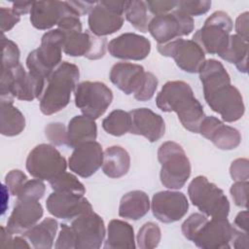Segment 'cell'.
Here are the masks:
<instances>
[{"mask_svg": "<svg viewBox=\"0 0 249 249\" xmlns=\"http://www.w3.org/2000/svg\"><path fill=\"white\" fill-rule=\"evenodd\" d=\"M161 238V231L160 227L153 223H145L138 231L136 241L137 246L141 249H153L158 247Z\"/></svg>", "mask_w": 249, "mask_h": 249, "instance_id": "cell-36", "label": "cell"}, {"mask_svg": "<svg viewBox=\"0 0 249 249\" xmlns=\"http://www.w3.org/2000/svg\"><path fill=\"white\" fill-rule=\"evenodd\" d=\"M45 136L53 146L67 144V129L62 123H51L45 127Z\"/></svg>", "mask_w": 249, "mask_h": 249, "instance_id": "cell-41", "label": "cell"}, {"mask_svg": "<svg viewBox=\"0 0 249 249\" xmlns=\"http://www.w3.org/2000/svg\"><path fill=\"white\" fill-rule=\"evenodd\" d=\"M97 137V126L94 120L82 116L73 117L67 127V146L76 148L86 142L94 141Z\"/></svg>", "mask_w": 249, "mask_h": 249, "instance_id": "cell-26", "label": "cell"}, {"mask_svg": "<svg viewBox=\"0 0 249 249\" xmlns=\"http://www.w3.org/2000/svg\"><path fill=\"white\" fill-rule=\"evenodd\" d=\"M159 80L158 78L151 72H146L143 75V78L138 86L137 89L133 93L134 98L138 101H148L150 100L158 88Z\"/></svg>", "mask_w": 249, "mask_h": 249, "instance_id": "cell-39", "label": "cell"}, {"mask_svg": "<svg viewBox=\"0 0 249 249\" xmlns=\"http://www.w3.org/2000/svg\"><path fill=\"white\" fill-rule=\"evenodd\" d=\"M70 14L77 13L68 1H35L30 11V22L36 29L47 30Z\"/></svg>", "mask_w": 249, "mask_h": 249, "instance_id": "cell-21", "label": "cell"}, {"mask_svg": "<svg viewBox=\"0 0 249 249\" xmlns=\"http://www.w3.org/2000/svg\"><path fill=\"white\" fill-rule=\"evenodd\" d=\"M248 12L240 14L235 20L236 35L248 41Z\"/></svg>", "mask_w": 249, "mask_h": 249, "instance_id": "cell-50", "label": "cell"}, {"mask_svg": "<svg viewBox=\"0 0 249 249\" xmlns=\"http://www.w3.org/2000/svg\"><path fill=\"white\" fill-rule=\"evenodd\" d=\"M235 229L243 231H248V211H240L234 218L232 225Z\"/></svg>", "mask_w": 249, "mask_h": 249, "instance_id": "cell-52", "label": "cell"}, {"mask_svg": "<svg viewBox=\"0 0 249 249\" xmlns=\"http://www.w3.org/2000/svg\"><path fill=\"white\" fill-rule=\"evenodd\" d=\"M68 3L79 17L89 14L95 4V2L91 1H68Z\"/></svg>", "mask_w": 249, "mask_h": 249, "instance_id": "cell-51", "label": "cell"}, {"mask_svg": "<svg viewBox=\"0 0 249 249\" xmlns=\"http://www.w3.org/2000/svg\"><path fill=\"white\" fill-rule=\"evenodd\" d=\"M232 26V20L226 12H214L206 18L203 26L196 31L193 41L201 48L204 53L220 56L229 45Z\"/></svg>", "mask_w": 249, "mask_h": 249, "instance_id": "cell-7", "label": "cell"}, {"mask_svg": "<svg viewBox=\"0 0 249 249\" xmlns=\"http://www.w3.org/2000/svg\"><path fill=\"white\" fill-rule=\"evenodd\" d=\"M79 77L80 70L76 64L62 61L47 79L46 89L39 98L41 112L50 116L64 109L78 85Z\"/></svg>", "mask_w": 249, "mask_h": 249, "instance_id": "cell-3", "label": "cell"}, {"mask_svg": "<svg viewBox=\"0 0 249 249\" xmlns=\"http://www.w3.org/2000/svg\"><path fill=\"white\" fill-rule=\"evenodd\" d=\"M156 104L163 112L176 113L186 129L198 133L199 124L205 114L188 83L184 81L166 82L156 97Z\"/></svg>", "mask_w": 249, "mask_h": 249, "instance_id": "cell-2", "label": "cell"}, {"mask_svg": "<svg viewBox=\"0 0 249 249\" xmlns=\"http://www.w3.org/2000/svg\"><path fill=\"white\" fill-rule=\"evenodd\" d=\"M43 214L44 210L40 202L17 200L7 221L6 229L12 234H22L35 226Z\"/></svg>", "mask_w": 249, "mask_h": 249, "instance_id": "cell-23", "label": "cell"}, {"mask_svg": "<svg viewBox=\"0 0 249 249\" xmlns=\"http://www.w3.org/2000/svg\"><path fill=\"white\" fill-rule=\"evenodd\" d=\"M46 192V186L43 180L31 179L26 180L20 188L17 200L18 201H38L41 199Z\"/></svg>", "mask_w": 249, "mask_h": 249, "instance_id": "cell-37", "label": "cell"}, {"mask_svg": "<svg viewBox=\"0 0 249 249\" xmlns=\"http://www.w3.org/2000/svg\"><path fill=\"white\" fill-rule=\"evenodd\" d=\"M65 36L58 28L46 32L39 48L30 52L26 58L28 71L44 79L54 71L61 63Z\"/></svg>", "mask_w": 249, "mask_h": 249, "instance_id": "cell-5", "label": "cell"}, {"mask_svg": "<svg viewBox=\"0 0 249 249\" xmlns=\"http://www.w3.org/2000/svg\"><path fill=\"white\" fill-rule=\"evenodd\" d=\"M25 166L32 177L51 181L66 171L67 162L53 145L42 143L29 152Z\"/></svg>", "mask_w": 249, "mask_h": 249, "instance_id": "cell-8", "label": "cell"}, {"mask_svg": "<svg viewBox=\"0 0 249 249\" xmlns=\"http://www.w3.org/2000/svg\"><path fill=\"white\" fill-rule=\"evenodd\" d=\"M130 126L131 118L129 112H125L120 109L112 111L102 121L103 129L113 136H122L129 132Z\"/></svg>", "mask_w": 249, "mask_h": 249, "instance_id": "cell-34", "label": "cell"}, {"mask_svg": "<svg viewBox=\"0 0 249 249\" xmlns=\"http://www.w3.org/2000/svg\"><path fill=\"white\" fill-rule=\"evenodd\" d=\"M148 11L154 16L163 15L172 12L175 10L177 1L174 0H154V1H145Z\"/></svg>", "mask_w": 249, "mask_h": 249, "instance_id": "cell-46", "label": "cell"}, {"mask_svg": "<svg viewBox=\"0 0 249 249\" xmlns=\"http://www.w3.org/2000/svg\"><path fill=\"white\" fill-rule=\"evenodd\" d=\"M194 28V18L175 9L167 14L154 16L149 21L148 32L158 44H164L191 34Z\"/></svg>", "mask_w": 249, "mask_h": 249, "instance_id": "cell-11", "label": "cell"}, {"mask_svg": "<svg viewBox=\"0 0 249 249\" xmlns=\"http://www.w3.org/2000/svg\"><path fill=\"white\" fill-rule=\"evenodd\" d=\"M232 232L233 227L227 218L206 217L190 241L202 249H229Z\"/></svg>", "mask_w": 249, "mask_h": 249, "instance_id": "cell-13", "label": "cell"}, {"mask_svg": "<svg viewBox=\"0 0 249 249\" xmlns=\"http://www.w3.org/2000/svg\"><path fill=\"white\" fill-rule=\"evenodd\" d=\"M46 207L53 216L63 220H72L92 210L91 204L84 196L54 191L47 198Z\"/></svg>", "mask_w": 249, "mask_h": 249, "instance_id": "cell-18", "label": "cell"}, {"mask_svg": "<svg viewBox=\"0 0 249 249\" xmlns=\"http://www.w3.org/2000/svg\"><path fill=\"white\" fill-rule=\"evenodd\" d=\"M102 146L94 140L74 148L68 160V167L78 176L88 178L102 166Z\"/></svg>", "mask_w": 249, "mask_h": 249, "instance_id": "cell-17", "label": "cell"}, {"mask_svg": "<svg viewBox=\"0 0 249 249\" xmlns=\"http://www.w3.org/2000/svg\"><path fill=\"white\" fill-rule=\"evenodd\" d=\"M148 8L145 1L132 0L127 1V6L124 11L125 18L138 31L142 33L148 32L150 18L148 16Z\"/></svg>", "mask_w": 249, "mask_h": 249, "instance_id": "cell-33", "label": "cell"}, {"mask_svg": "<svg viewBox=\"0 0 249 249\" xmlns=\"http://www.w3.org/2000/svg\"><path fill=\"white\" fill-rule=\"evenodd\" d=\"M230 174L232 180L244 182L249 179V161L245 158L234 160L230 166Z\"/></svg>", "mask_w": 249, "mask_h": 249, "instance_id": "cell-44", "label": "cell"}, {"mask_svg": "<svg viewBox=\"0 0 249 249\" xmlns=\"http://www.w3.org/2000/svg\"><path fill=\"white\" fill-rule=\"evenodd\" d=\"M0 18H1V31L4 34L10 31L20 19V16L16 14L12 8L1 7L0 8Z\"/></svg>", "mask_w": 249, "mask_h": 249, "instance_id": "cell-48", "label": "cell"}, {"mask_svg": "<svg viewBox=\"0 0 249 249\" xmlns=\"http://www.w3.org/2000/svg\"><path fill=\"white\" fill-rule=\"evenodd\" d=\"M12 73V94L14 97L23 101H32L35 98H40L44 91L46 79L26 71L21 64L13 68Z\"/></svg>", "mask_w": 249, "mask_h": 249, "instance_id": "cell-24", "label": "cell"}, {"mask_svg": "<svg viewBox=\"0 0 249 249\" xmlns=\"http://www.w3.org/2000/svg\"><path fill=\"white\" fill-rule=\"evenodd\" d=\"M1 247L12 248H30L31 245L23 236L13 237L12 233L8 231L5 227L1 228Z\"/></svg>", "mask_w": 249, "mask_h": 249, "instance_id": "cell-47", "label": "cell"}, {"mask_svg": "<svg viewBox=\"0 0 249 249\" xmlns=\"http://www.w3.org/2000/svg\"><path fill=\"white\" fill-rule=\"evenodd\" d=\"M27 180V176L24 172L19 169H13L9 171L5 176V185L9 190L10 194L17 196L20 188Z\"/></svg>", "mask_w": 249, "mask_h": 249, "instance_id": "cell-42", "label": "cell"}, {"mask_svg": "<svg viewBox=\"0 0 249 249\" xmlns=\"http://www.w3.org/2000/svg\"><path fill=\"white\" fill-rule=\"evenodd\" d=\"M127 1H99L89 13V31L98 36L104 37L120 30L124 24V15Z\"/></svg>", "mask_w": 249, "mask_h": 249, "instance_id": "cell-10", "label": "cell"}, {"mask_svg": "<svg viewBox=\"0 0 249 249\" xmlns=\"http://www.w3.org/2000/svg\"><path fill=\"white\" fill-rule=\"evenodd\" d=\"M107 50L116 58L142 60L150 54L151 42L140 34L127 32L112 39Z\"/></svg>", "mask_w": 249, "mask_h": 249, "instance_id": "cell-19", "label": "cell"}, {"mask_svg": "<svg viewBox=\"0 0 249 249\" xmlns=\"http://www.w3.org/2000/svg\"><path fill=\"white\" fill-rule=\"evenodd\" d=\"M157 48L161 55L172 57L176 65L187 73H198L206 60L204 52L193 40L178 38L164 44H158Z\"/></svg>", "mask_w": 249, "mask_h": 249, "instance_id": "cell-12", "label": "cell"}, {"mask_svg": "<svg viewBox=\"0 0 249 249\" xmlns=\"http://www.w3.org/2000/svg\"><path fill=\"white\" fill-rule=\"evenodd\" d=\"M57 229V221L48 217L23 232L22 236L35 249H50L53 245Z\"/></svg>", "mask_w": 249, "mask_h": 249, "instance_id": "cell-29", "label": "cell"}, {"mask_svg": "<svg viewBox=\"0 0 249 249\" xmlns=\"http://www.w3.org/2000/svg\"><path fill=\"white\" fill-rule=\"evenodd\" d=\"M130 167L128 152L118 145L108 147L103 152L102 171L110 178H121L127 174Z\"/></svg>", "mask_w": 249, "mask_h": 249, "instance_id": "cell-27", "label": "cell"}, {"mask_svg": "<svg viewBox=\"0 0 249 249\" xmlns=\"http://www.w3.org/2000/svg\"><path fill=\"white\" fill-rule=\"evenodd\" d=\"M75 105L92 120L101 117L113 101L112 90L102 82L84 81L74 89Z\"/></svg>", "mask_w": 249, "mask_h": 249, "instance_id": "cell-9", "label": "cell"}, {"mask_svg": "<svg viewBox=\"0 0 249 249\" xmlns=\"http://www.w3.org/2000/svg\"><path fill=\"white\" fill-rule=\"evenodd\" d=\"M76 238L70 226L61 224V229L56 238L54 248L56 249H75Z\"/></svg>", "mask_w": 249, "mask_h": 249, "instance_id": "cell-45", "label": "cell"}, {"mask_svg": "<svg viewBox=\"0 0 249 249\" xmlns=\"http://www.w3.org/2000/svg\"><path fill=\"white\" fill-rule=\"evenodd\" d=\"M188 195L193 205L207 217L227 218L230 202L223 190L210 182L205 176L194 178L188 187Z\"/></svg>", "mask_w": 249, "mask_h": 249, "instance_id": "cell-6", "label": "cell"}, {"mask_svg": "<svg viewBox=\"0 0 249 249\" xmlns=\"http://www.w3.org/2000/svg\"><path fill=\"white\" fill-rule=\"evenodd\" d=\"M220 57L234 64L239 72L247 73L248 41L236 34L230 35L229 45Z\"/></svg>", "mask_w": 249, "mask_h": 249, "instance_id": "cell-32", "label": "cell"}, {"mask_svg": "<svg viewBox=\"0 0 249 249\" xmlns=\"http://www.w3.org/2000/svg\"><path fill=\"white\" fill-rule=\"evenodd\" d=\"M49 183L54 192L73 193L81 196L86 194V188L83 183L80 182L74 174L66 171L52 179Z\"/></svg>", "mask_w": 249, "mask_h": 249, "instance_id": "cell-35", "label": "cell"}, {"mask_svg": "<svg viewBox=\"0 0 249 249\" xmlns=\"http://www.w3.org/2000/svg\"><path fill=\"white\" fill-rule=\"evenodd\" d=\"M76 238L75 249H98L105 237L103 219L89 210L74 218L70 225Z\"/></svg>", "mask_w": 249, "mask_h": 249, "instance_id": "cell-14", "label": "cell"}, {"mask_svg": "<svg viewBox=\"0 0 249 249\" xmlns=\"http://www.w3.org/2000/svg\"><path fill=\"white\" fill-rule=\"evenodd\" d=\"M131 118L130 133L141 135L150 142L160 140L165 132L163 118L149 108H136L129 111Z\"/></svg>", "mask_w": 249, "mask_h": 249, "instance_id": "cell-22", "label": "cell"}, {"mask_svg": "<svg viewBox=\"0 0 249 249\" xmlns=\"http://www.w3.org/2000/svg\"><path fill=\"white\" fill-rule=\"evenodd\" d=\"M198 74L204 99L210 109L227 123L241 119L245 112L243 97L238 89L231 84V77L224 65L214 58L207 59Z\"/></svg>", "mask_w": 249, "mask_h": 249, "instance_id": "cell-1", "label": "cell"}, {"mask_svg": "<svg viewBox=\"0 0 249 249\" xmlns=\"http://www.w3.org/2000/svg\"><path fill=\"white\" fill-rule=\"evenodd\" d=\"M151 209L160 222L174 223L187 214L189 201L181 192L160 191L153 196Z\"/></svg>", "mask_w": 249, "mask_h": 249, "instance_id": "cell-16", "label": "cell"}, {"mask_svg": "<svg viewBox=\"0 0 249 249\" xmlns=\"http://www.w3.org/2000/svg\"><path fill=\"white\" fill-rule=\"evenodd\" d=\"M64 36L63 53L70 56H85L96 60L104 56L108 48L105 37H98L89 30L71 32Z\"/></svg>", "mask_w": 249, "mask_h": 249, "instance_id": "cell-15", "label": "cell"}, {"mask_svg": "<svg viewBox=\"0 0 249 249\" xmlns=\"http://www.w3.org/2000/svg\"><path fill=\"white\" fill-rule=\"evenodd\" d=\"M148 195L139 190L131 191L123 196L119 206V216L129 220H139L150 210Z\"/></svg>", "mask_w": 249, "mask_h": 249, "instance_id": "cell-28", "label": "cell"}, {"mask_svg": "<svg viewBox=\"0 0 249 249\" xmlns=\"http://www.w3.org/2000/svg\"><path fill=\"white\" fill-rule=\"evenodd\" d=\"M211 7V1L206 0H182L177 1L176 10L182 14L193 17H198L206 14Z\"/></svg>", "mask_w": 249, "mask_h": 249, "instance_id": "cell-40", "label": "cell"}, {"mask_svg": "<svg viewBox=\"0 0 249 249\" xmlns=\"http://www.w3.org/2000/svg\"><path fill=\"white\" fill-rule=\"evenodd\" d=\"M25 127L23 114L11 101H1L0 132L5 136L20 134Z\"/></svg>", "mask_w": 249, "mask_h": 249, "instance_id": "cell-31", "label": "cell"}, {"mask_svg": "<svg viewBox=\"0 0 249 249\" xmlns=\"http://www.w3.org/2000/svg\"><path fill=\"white\" fill-rule=\"evenodd\" d=\"M135 247L134 230L132 226L119 219L111 220L107 228V238L104 248L134 249Z\"/></svg>", "mask_w": 249, "mask_h": 249, "instance_id": "cell-30", "label": "cell"}, {"mask_svg": "<svg viewBox=\"0 0 249 249\" xmlns=\"http://www.w3.org/2000/svg\"><path fill=\"white\" fill-rule=\"evenodd\" d=\"M248 187H249L248 181H244V182L236 181L231 186L230 193H231V196L233 202L236 206L247 208Z\"/></svg>", "mask_w": 249, "mask_h": 249, "instance_id": "cell-43", "label": "cell"}, {"mask_svg": "<svg viewBox=\"0 0 249 249\" xmlns=\"http://www.w3.org/2000/svg\"><path fill=\"white\" fill-rule=\"evenodd\" d=\"M33 6V2H13L12 3V10L18 14V16L25 15L27 13H30Z\"/></svg>", "mask_w": 249, "mask_h": 249, "instance_id": "cell-53", "label": "cell"}, {"mask_svg": "<svg viewBox=\"0 0 249 249\" xmlns=\"http://www.w3.org/2000/svg\"><path fill=\"white\" fill-rule=\"evenodd\" d=\"M198 133L210 140L221 150H233L241 142V134L235 127L225 124L218 118L205 116L201 121Z\"/></svg>", "mask_w": 249, "mask_h": 249, "instance_id": "cell-20", "label": "cell"}, {"mask_svg": "<svg viewBox=\"0 0 249 249\" xmlns=\"http://www.w3.org/2000/svg\"><path fill=\"white\" fill-rule=\"evenodd\" d=\"M248 231H239L233 227L232 237L231 240V242H232V246L236 249H248Z\"/></svg>", "mask_w": 249, "mask_h": 249, "instance_id": "cell-49", "label": "cell"}, {"mask_svg": "<svg viewBox=\"0 0 249 249\" xmlns=\"http://www.w3.org/2000/svg\"><path fill=\"white\" fill-rule=\"evenodd\" d=\"M145 73L140 64L130 62H118L110 70V81L125 94L134 93Z\"/></svg>", "mask_w": 249, "mask_h": 249, "instance_id": "cell-25", "label": "cell"}, {"mask_svg": "<svg viewBox=\"0 0 249 249\" xmlns=\"http://www.w3.org/2000/svg\"><path fill=\"white\" fill-rule=\"evenodd\" d=\"M158 160L160 163L161 184L170 190L183 188L192 171L190 160L183 147L174 141L163 142L158 150Z\"/></svg>", "mask_w": 249, "mask_h": 249, "instance_id": "cell-4", "label": "cell"}, {"mask_svg": "<svg viewBox=\"0 0 249 249\" xmlns=\"http://www.w3.org/2000/svg\"><path fill=\"white\" fill-rule=\"evenodd\" d=\"M20 52L18 45L5 37L2 36V68L13 69L17 67L19 62Z\"/></svg>", "mask_w": 249, "mask_h": 249, "instance_id": "cell-38", "label": "cell"}]
</instances>
